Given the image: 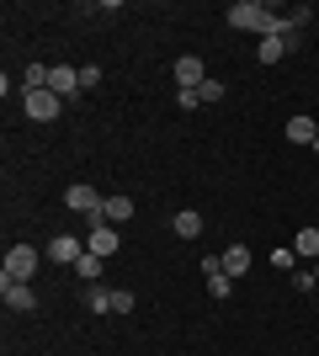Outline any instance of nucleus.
Masks as SVG:
<instances>
[{
  "label": "nucleus",
  "mask_w": 319,
  "mask_h": 356,
  "mask_svg": "<svg viewBox=\"0 0 319 356\" xmlns=\"http://www.w3.org/2000/svg\"><path fill=\"white\" fill-rule=\"evenodd\" d=\"M224 16H229V27H234V32H261V38H266L272 22H277V11H272V6H261V0H234Z\"/></svg>",
  "instance_id": "f257e3e1"
},
{
  "label": "nucleus",
  "mask_w": 319,
  "mask_h": 356,
  "mask_svg": "<svg viewBox=\"0 0 319 356\" xmlns=\"http://www.w3.org/2000/svg\"><path fill=\"white\" fill-rule=\"evenodd\" d=\"M170 229H176V234H181V239H202V213H197V208H181V213H176V223H170Z\"/></svg>",
  "instance_id": "f8f14e48"
},
{
  "label": "nucleus",
  "mask_w": 319,
  "mask_h": 356,
  "mask_svg": "<svg viewBox=\"0 0 319 356\" xmlns=\"http://www.w3.org/2000/svg\"><path fill=\"white\" fill-rule=\"evenodd\" d=\"M85 250H91V255H101V261L122 250V234H117V229H112V223L101 218V213H91V218H85Z\"/></svg>",
  "instance_id": "f03ea898"
},
{
  "label": "nucleus",
  "mask_w": 319,
  "mask_h": 356,
  "mask_svg": "<svg viewBox=\"0 0 319 356\" xmlns=\"http://www.w3.org/2000/svg\"><path fill=\"white\" fill-rule=\"evenodd\" d=\"M314 282H319V261H314Z\"/></svg>",
  "instance_id": "393cba45"
},
{
  "label": "nucleus",
  "mask_w": 319,
  "mask_h": 356,
  "mask_svg": "<svg viewBox=\"0 0 319 356\" xmlns=\"http://www.w3.org/2000/svg\"><path fill=\"white\" fill-rule=\"evenodd\" d=\"M288 54H293V43H288V38H282V32L272 27L266 38H261V54H256V59H261V64H282Z\"/></svg>",
  "instance_id": "9d476101"
},
{
  "label": "nucleus",
  "mask_w": 319,
  "mask_h": 356,
  "mask_svg": "<svg viewBox=\"0 0 319 356\" xmlns=\"http://www.w3.org/2000/svg\"><path fill=\"white\" fill-rule=\"evenodd\" d=\"M293 255H304V261H319V229H298V239H293Z\"/></svg>",
  "instance_id": "dca6fc26"
},
{
  "label": "nucleus",
  "mask_w": 319,
  "mask_h": 356,
  "mask_svg": "<svg viewBox=\"0 0 319 356\" xmlns=\"http://www.w3.org/2000/svg\"><path fill=\"white\" fill-rule=\"evenodd\" d=\"M197 96H202V102H224V80H213V74H208V80H202V90H197Z\"/></svg>",
  "instance_id": "aec40b11"
},
{
  "label": "nucleus",
  "mask_w": 319,
  "mask_h": 356,
  "mask_svg": "<svg viewBox=\"0 0 319 356\" xmlns=\"http://www.w3.org/2000/svg\"><path fill=\"white\" fill-rule=\"evenodd\" d=\"M293 287H298V293H314V266H304V271H293Z\"/></svg>",
  "instance_id": "4be33fe9"
},
{
  "label": "nucleus",
  "mask_w": 319,
  "mask_h": 356,
  "mask_svg": "<svg viewBox=\"0 0 319 356\" xmlns=\"http://www.w3.org/2000/svg\"><path fill=\"white\" fill-rule=\"evenodd\" d=\"M85 309H91V314H112V293L91 282V293H85Z\"/></svg>",
  "instance_id": "a211bd4d"
},
{
  "label": "nucleus",
  "mask_w": 319,
  "mask_h": 356,
  "mask_svg": "<svg viewBox=\"0 0 319 356\" xmlns=\"http://www.w3.org/2000/svg\"><path fill=\"white\" fill-rule=\"evenodd\" d=\"M75 277H80V282H101V255L85 250V255L75 261Z\"/></svg>",
  "instance_id": "f3484780"
},
{
  "label": "nucleus",
  "mask_w": 319,
  "mask_h": 356,
  "mask_svg": "<svg viewBox=\"0 0 319 356\" xmlns=\"http://www.w3.org/2000/svg\"><path fill=\"white\" fill-rule=\"evenodd\" d=\"M22 112H27L32 122H54L64 112V102L54 96V90H27V96H22Z\"/></svg>",
  "instance_id": "20e7f679"
},
{
  "label": "nucleus",
  "mask_w": 319,
  "mask_h": 356,
  "mask_svg": "<svg viewBox=\"0 0 319 356\" xmlns=\"http://www.w3.org/2000/svg\"><path fill=\"white\" fill-rule=\"evenodd\" d=\"M0 298H6V309L11 314H32L38 309V293L27 282H11V277H0Z\"/></svg>",
  "instance_id": "0eeeda50"
},
{
  "label": "nucleus",
  "mask_w": 319,
  "mask_h": 356,
  "mask_svg": "<svg viewBox=\"0 0 319 356\" xmlns=\"http://www.w3.org/2000/svg\"><path fill=\"white\" fill-rule=\"evenodd\" d=\"M319 138V118H288V144H314Z\"/></svg>",
  "instance_id": "9b49d317"
},
{
  "label": "nucleus",
  "mask_w": 319,
  "mask_h": 356,
  "mask_svg": "<svg viewBox=\"0 0 319 356\" xmlns=\"http://www.w3.org/2000/svg\"><path fill=\"white\" fill-rule=\"evenodd\" d=\"M48 90H54L59 102L80 96V70H75V64H54V74H48Z\"/></svg>",
  "instance_id": "6e6552de"
},
{
  "label": "nucleus",
  "mask_w": 319,
  "mask_h": 356,
  "mask_svg": "<svg viewBox=\"0 0 319 356\" xmlns=\"http://www.w3.org/2000/svg\"><path fill=\"white\" fill-rule=\"evenodd\" d=\"M48 74H54V64H27L22 70V96L27 90H48Z\"/></svg>",
  "instance_id": "2eb2a0df"
},
{
  "label": "nucleus",
  "mask_w": 319,
  "mask_h": 356,
  "mask_svg": "<svg viewBox=\"0 0 319 356\" xmlns=\"http://www.w3.org/2000/svg\"><path fill=\"white\" fill-rule=\"evenodd\" d=\"M112 314H133V293H128V287L112 293Z\"/></svg>",
  "instance_id": "5701e85b"
},
{
  "label": "nucleus",
  "mask_w": 319,
  "mask_h": 356,
  "mask_svg": "<svg viewBox=\"0 0 319 356\" xmlns=\"http://www.w3.org/2000/svg\"><path fill=\"white\" fill-rule=\"evenodd\" d=\"M224 271L229 277H245V271H250V245H229L224 250Z\"/></svg>",
  "instance_id": "4468645a"
},
{
  "label": "nucleus",
  "mask_w": 319,
  "mask_h": 356,
  "mask_svg": "<svg viewBox=\"0 0 319 356\" xmlns=\"http://www.w3.org/2000/svg\"><path fill=\"white\" fill-rule=\"evenodd\" d=\"M208 293L218 298V303H224V298L234 293V277H229V271H213V277H208Z\"/></svg>",
  "instance_id": "6ab92c4d"
},
{
  "label": "nucleus",
  "mask_w": 319,
  "mask_h": 356,
  "mask_svg": "<svg viewBox=\"0 0 319 356\" xmlns=\"http://www.w3.org/2000/svg\"><path fill=\"white\" fill-rule=\"evenodd\" d=\"M176 102H181V112H192V106H202L197 90H176Z\"/></svg>",
  "instance_id": "b1692460"
},
{
  "label": "nucleus",
  "mask_w": 319,
  "mask_h": 356,
  "mask_svg": "<svg viewBox=\"0 0 319 356\" xmlns=\"http://www.w3.org/2000/svg\"><path fill=\"white\" fill-rule=\"evenodd\" d=\"M101 202H106V197L96 192V186H85V181H80V186H64V208H69V213H80V218L101 213Z\"/></svg>",
  "instance_id": "39448f33"
},
{
  "label": "nucleus",
  "mask_w": 319,
  "mask_h": 356,
  "mask_svg": "<svg viewBox=\"0 0 319 356\" xmlns=\"http://www.w3.org/2000/svg\"><path fill=\"white\" fill-rule=\"evenodd\" d=\"M101 86V64H85V70H80V90H96Z\"/></svg>",
  "instance_id": "412c9836"
},
{
  "label": "nucleus",
  "mask_w": 319,
  "mask_h": 356,
  "mask_svg": "<svg viewBox=\"0 0 319 356\" xmlns=\"http://www.w3.org/2000/svg\"><path fill=\"white\" fill-rule=\"evenodd\" d=\"M38 261H43V255L32 250V245H11V250H6L0 277H11V282H32V277H38Z\"/></svg>",
  "instance_id": "7ed1b4c3"
},
{
  "label": "nucleus",
  "mask_w": 319,
  "mask_h": 356,
  "mask_svg": "<svg viewBox=\"0 0 319 356\" xmlns=\"http://www.w3.org/2000/svg\"><path fill=\"white\" fill-rule=\"evenodd\" d=\"M202 80H208V70H202V59H192V54H181V59H176V90H202Z\"/></svg>",
  "instance_id": "1a4fd4ad"
},
{
  "label": "nucleus",
  "mask_w": 319,
  "mask_h": 356,
  "mask_svg": "<svg viewBox=\"0 0 319 356\" xmlns=\"http://www.w3.org/2000/svg\"><path fill=\"white\" fill-rule=\"evenodd\" d=\"M80 255H85V239L80 234H54L48 239V261H54V266H75Z\"/></svg>",
  "instance_id": "423d86ee"
},
{
  "label": "nucleus",
  "mask_w": 319,
  "mask_h": 356,
  "mask_svg": "<svg viewBox=\"0 0 319 356\" xmlns=\"http://www.w3.org/2000/svg\"><path fill=\"white\" fill-rule=\"evenodd\" d=\"M101 218L106 223H128V218H133V197H106V202H101Z\"/></svg>",
  "instance_id": "ddd939ff"
}]
</instances>
